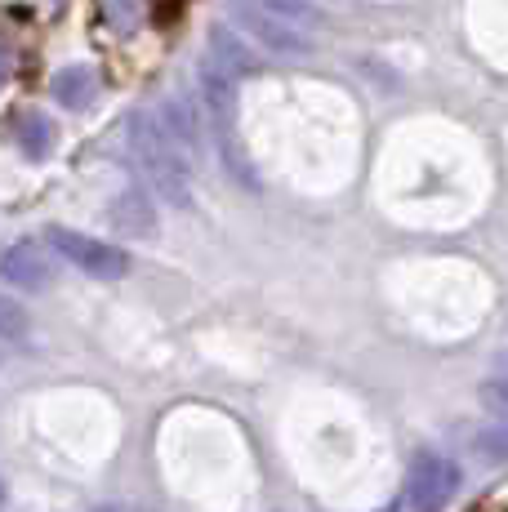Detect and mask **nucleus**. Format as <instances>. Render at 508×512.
I'll return each mask as SVG.
<instances>
[{
  "instance_id": "f257e3e1",
  "label": "nucleus",
  "mask_w": 508,
  "mask_h": 512,
  "mask_svg": "<svg viewBox=\"0 0 508 512\" xmlns=\"http://www.w3.org/2000/svg\"><path fill=\"white\" fill-rule=\"evenodd\" d=\"M125 147H130L134 165L143 170L148 187L161 196L165 205H174V210H192V170H188L183 152L170 143V134L161 130V121H156L152 112L134 107V112L125 116Z\"/></svg>"
},
{
  "instance_id": "f03ea898",
  "label": "nucleus",
  "mask_w": 508,
  "mask_h": 512,
  "mask_svg": "<svg viewBox=\"0 0 508 512\" xmlns=\"http://www.w3.org/2000/svg\"><path fill=\"white\" fill-rule=\"evenodd\" d=\"M45 241H50V250L58 259H67L76 272H85L94 281H121L130 272V254L112 241H94V236H85L76 228H50Z\"/></svg>"
},
{
  "instance_id": "7ed1b4c3",
  "label": "nucleus",
  "mask_w": 508,
  "mask_h": 512,
  "mask_svg": "<svg viewBox=\"0 0 508 512\" xmlns=\"http://www.w3.org/2000/svg\"><path fill=\"white\" fill-rule=\"evenodd\" d=\"M459 486H464V472H459L455 459L424 450V455H415V464H410L406 499L415 512H446L451 499L459 495Z\"/></svg>"
},
{
  "instance_id": "20e7f679",
  "label": "nucleus",
  "mask_w": 508,
  "mask_h": 512,
  "mask_svg": "<svg viewBox=\"0 0 508 512\" xmlns=\"http://www.w3.org/2000/svg\"><path fill=\"white\" fill-rule=\"evenodd\" d=\"M0 281L9 285V290H23V294H45L54 281V268L50 259H45L41 241H14L0 250Z\"/></svg>"
},
{
  "instance_id": "39448f33",
  "label": "nucleus",
  "mask_w": 508,
  "mask_h": 512,
  "mask_svg": "<svg viewBox=\"0 0 508 512\" xmlns=\"http://www.w3.org/2000/svg\"><path fill=\"white\" fill-rule=\"evenodd\" d=\"M232 9H237V18L250 27L254 41H259L263 49H272L277 58H308L312 54V36L308 32L277 23V18H268L263 9H254L250 0H232Z\"/></svg>"
},
{
  "instance_id": "423d86ee",
  "label": "nucleus",
  "mask_w": 508,
  "mask_h": 512,
  "mask_svg": "<svg viewBox=\"0 0 508 512\" xmlns=\"http://www.w3.org/2000/svg\"><path fill=\"white\" fill-rule=\"evenodd\" d=\"M156 121H161V130L170 134V143L183 152V161H188V165L197 161V156H201V116H197V107H192L188 98L170 94L161 103V116H156Z\"/></svg>"
},
{
  "instance_id": "0eeeda50",
  "label": "nucleus",
  "mask_w": 508,
  "mask_h": 512,
  "mask_svg": "<svg viewBox=\"0 0 508 512\" xmlns=\"http://www.w3.org/2000/svg\"><path fill=\"white\" fill-rule=\"evenodd\" d=\"M205 41H210V58L232 76V81L259 72V58H254V49L241 41V36L232 32L228 23H210V36H205Z\"/></svg>"
},
{
  "instance_id": "6e6552de",
  "label": "nucleus",
  "mask_w": 508,
  "mask_h": 512,
  "mask_svg": "<svg viewBox=\"0 0 508 512\" xmlns=\"http://www.w3.org/2000/svg\"><path fill=\"white\" fill-rule=\"evenodd\" d=\"M9 130H14V147L27 156V161H50V156H54L58 130H54V121L45 112H32V107H27V112L14 116V125H9Z\"/></svg>"
},
{
  "instance_id": "1a4fd4ad",
  "label": "nucleus",
  "mask_w": 508,
  "mask_h": 512,
  "mask_svg": "<svg viewBox=\"0 0 508 512\" xmlns=\"http://www.w3.org/2000/svg\"><path fill=\"white\" fill-rule=\"evenodd\" d=\"M50 90L58 98V107H67V112H85V107L94 103V72L85 63H67V67H58L54 72V81H50Z\"/></svg>"
},
{
  "instance_id": "9d476101",
  "label": "nucleus",
  "mask_w": 508,
  "mask_h": 512,
  "mask_svg": "<svg viewBox=\"0 0 508 512\" xmlns=\"http://www.w3.org/2000/svg\"><path fill=\"white\" fill-rule=\"evenodd\" d=\"M250 5L263 9L268 18H277V23L299 27V32H317V27H326V9H321L317 0H250Z\"/></svg>"
},
{
  "instance_id": "9b49d317",
  "label": "nucleus",
  "mask_w": 508,
  "mask_h": 512,
  "mask_svg": "<svg viewBox=\"0 0 508 512\" xmlns=\"http://www.w3.org/2000/svg\"><path fill=\"white\" fill-rule=\"evenodd\" d=\"M112 223H116L121 232H130V236H152V232H156V210H152L148 201H143L139 187H125V192L116 196Z\"/></svg>"
},
{
  "instance_id": "f8f14e48",
  "label": "nucleus",
  "mask_w": 508,
  "mask_h": 512,
  "mask_svg": "<svg viewBox=\"0 0 508 512\" xmlns=\"http://www.w3.org/2000/svg\"><path fill=\"white\" fill-rule=\"evenodd\" d=\"M473 455L486 459V464H508V419L486 423L482 432L473 437Z\"/></svg>"
},
{
  "instance_id": "ddd939ff",
  "label": "nucleus",
  "mask_w": 508,
  "mask_h": 512,
  "mask_svg": "<svg viewBox=\"0 0 508 512\" xmlns=\"http://www.w3.org/2000/svg\"><path fill=\"white\" fill-rule=\"evenodd\" d=\"M27 334V312L9 294H0V339H23Z\"/></svg>"
},
{
  "instance_id": "4468645a",
  "label": "nucleus",
  "mask_w": 508,
  "mask_h": 512,
  "mask_svg": "<svg viewBox=\"0 0 508 512\" xmlns=\"http://www.w3.org/2000/svg\"><path fill=\"white\" fill-rule=\"evenodd\" d=\"M477 397H482L486 410H495V415L508 419V374H491V379H482Z\"/></svg>"
},
{
  "instance_id": "2eb2a0df",
  "label": "nucleus",
  "mask_w": 508,
  "mask_h": 512,
  "mask_svg": "<svg viewBox=\"0 0 508 512\" xmlns=\"http://www.w3.org/2000/svg\"><path fill=\"white\" fill-rule=\"evenodd\" d=\"M9 76H14V54H9L5 45H0V90L9 85Z\"/></svg>"
},
{
  "instance_id": "dca6fc26",
  "label": "nucleus",
  "mask_w": 508,
  "mask_h": 512,
  "mask_svg": "<svg viewBox=\"0 0 508 512\" xmlns=\"http://www.w3.org/2000/svg\"><path fill=\"white\" fill-rule=\"evenodd\" d=\"M94 512H121V504H99Z\"/></svg>"
},
{
  "instance_id": "f3484780",
  "label": "nucleus",
  "mask_w": 508,
  "mask_h": 512,
  "mask_svg": "<svg viewBox=\"0 0 508 512\" xmlns=\"http://www.w3.org/2000/svg\"><path fill=\"white\" fill-rule=\"evenodd\" d=\"M0 512H5V481H0Z\"/></svg>"
},
{
  "instance_id": "a211bd4d",
  "label": "nucleus",
  "mask_w": 508,
  "mask_h": 512,
  "mask_svg": "<svg viewBox=\"0 0 508 512\" xmlns=\"http://www.w3.org/2000/svg\"><path fill=\"white\" fill-rule=\"evenodd\" d=\"M379 512H402V508H397V504H384V508H379Z\"/></svg>"
},
{
  "instance_id": "6ab92c4d",
  "label": "nucleus",
  "mask_w": 508,
  "mask_h": 512,
  "mask_svg": "<svg viewBox=\"0 0 508 512\" xmlns=\"http://www.w3.org/2000/svg\"><path fill=\"white\" fill-rule=\"evenodd\" d=\"M500 366H504V374H508V352H500Z\"/></svg>"
}]
</instances>
